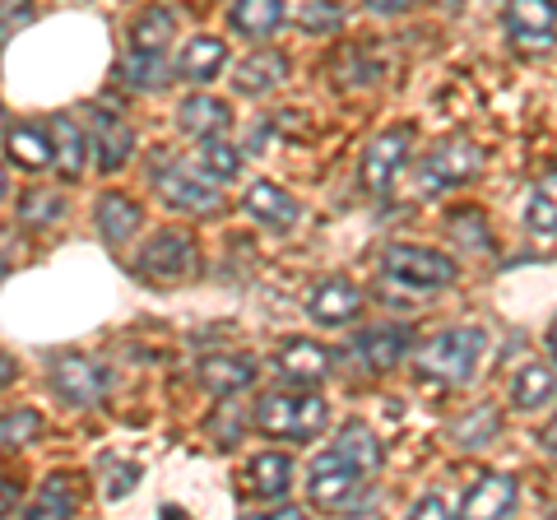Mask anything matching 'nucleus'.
Listing matches in <instances>:
<instances>
[{
  "mask_svg": "<svg viewBox=\"0 0 557 520\" xmlns=\"http://www.w3.org/2000/svg\"><path fill=\"white\" fill-rule=\"evenodd\" d=\"M493 432H497V413H493V409H479L474 419H465V423H460L465 446H483L487 437H493Z\"/></svg>",
  "mask_w": 557,
  "mask_h": 520,
  "instance_id": "nucleus-36",
  "label": "nucleus"
},
{
  "mask_svg": "<svg viewBox=\"0 0 557 520\" xmlns=\"http://www.w3.org/2000/svg\"><path fill=\"white\" fill-rule=\"evenodd\" d=\"M483 349H487V335L479 325H456V331H442L432 344H423L418 368L437 381H450V386H465V381H474Z\"/></svg>",
  "mask_w": 557,
  "mask_h": 520,
  "instance_id": "nucleus-3",
  "label": "nucleus"
},
{
  "mask_svg": "<svg viewBox=\"0 0 557 520\" xmlns=\"http://www.w3.org/2000/svg\"><path fill=\"white\" fill-rule=\"evenodd\" d=\"M10 381H14V358L0 354V386H10Z\"/></svg>",
  "mask_w": 557,
  "mask_h": 520,
  "instance_id": "nucleus-44",
  "label": "nucleus"
},
{
  "mask_svg": "<svg viewBox=\"0 0 557 520\" xmlns=\"http://www.w3.org/2000/svg\"><path fill=\"white\" fill-rule=\"evenodd\" d=\"M51 391H57L65 405L89 409L108 395V368L94 358H84V354H61L51 362Z\"/></svg>",
  "mask_w": 557,
  "mask_h": 520,
  "instance_id": "nucleus-7",
  "label": "nucleus"
},
{
  "mask_svg": "<svg viewBox=\"0 0 557 520\" xmlns=\"http://www.w3.org/2000/svg\"><path fill=\"white\" fill-rule=\"evenodd\" d=\"M548 349H553V362H557V325H553V335H548Z\"/></svg>",
  "mask_w": 557,
  "mask_h": 520,
  "instance_id": "nucleus-45",
  "label": "nucleus"
},
{
  "mask_svg": "<svg viewBox=\"0 0 557 520\" xmlns=\"http://www.w3.org/2000/svg\"><path fill=\"white\" fill-rule=\"evenodd\" d=\"M33 20V5H24V0H5L0 5V42H10L14 28H24Z\"/></svg>",
  "mask_w": 557,
  "mask_h": 520,
  "instance_id": "nucleus-37",
  "label": "nucleus"
},
{
  "mask_svg": "<svg viewBox=\"0 0 557 520\" xmlns=\"http://www.w3.org/2000/svg\"><path fill=\"white\" fill-rule=\"evenodd\" d=\"M247 479H251V493L256 497H284L293 488V460L278 456V450H265V456L251 460Z\"/></svg>",
  "mask_w": 557,
  "mask_h": 520,
  "instance_id": "nucleus-26",
  "label": "nucleus"
},
{
  "mask_svg": "<svg viewBox=\"0 0 557 520\" xmlns=\"http://www.w3.org/2000/svg\"><path fill=\"white\" fill-rule=\"evenodd\" d=\"M131 149H135L131 121H121L112 108H94V159H98V168L116 172L131 159Z\"/></svg>",
  "mask_w": 557,
  "mask_h": 520,
  "instance_id": "nucleus-15",
  "label": "nucleus"
},
{
  "mask_svg": "<svg viewBox=\"0 0 557 520\" xmlns=\"http://www.w3.org/2000/svg\"><path fill=\"white\" fill-rule=\"evenodd\" d=\"M51 163H57V172L65 182H75V177H84V163H89V135L79 131V121L70 116V112H61L57 121H51Z\"/></svg>",
  "mask_w": 557,
  "mask_h": 520,
  "instance_id": "nucleus-16",
  "label": "nucleus"
},
{
  "mask_svg": "<svg viewBox=\"0 0 557 520\" xmlns=\"http://www.w3.org/2000/svg\"><path fill=\"white\" fill-rule=\"evenodd\" d=\"M14 507H20V488L10 479H0V516H10Z\"/></svg>",
  "mask_w": 557,
  "mask_h": 520,
  "instance_id": "nucleus-42",
  "label": "nucleus"
},
{
  "mask_svg": "<svg viewBox=\"0 0 557 520\" xmlns=\"http://www.w3.org/2000/svg\"><path fill=\"white\" fill-rule=\"evenodd\" d=\"M409 145H413L409 126L381 131L368 145V153H362V186H368L372 196H386V190L399 182V172H405V163H409Z\"/></svg>",
  "mask_w": 557,
  "mask_h": 520,
  "instance_id": "nucleus-8",
  "label": "nucleus"
},
{
  "mask_svg": "<svg viewBox=\"0 0 557 520\" xmlns=\"http://www.w3.org/2000/svg\"><path fill=\"white\" fill-rule=\"evenodd\" d=\"M288 75V57L284 51H256V57L242 61V71L233 75L237 94H270L274 84H284Z\"/></svg>",
  "mask_w": 557,
  "mask_h": 520,
  "instance_id": "nucleus-23",
  "label": "nucleus"
},
{
  "mask_svg": "<svg viewBox=\"0 0 557 520\" xmlns=\"http://www.w3.org/2000/svg\"><path fill=\"white\" fill-rule=\"evenodd\" d=\"M362 311V293L348 280H321L307 298V317L317 325H348Z\"/></svg>",
  "mask_w": 557,
  "mask_h": 520,
  "instance_id": "nucleus-14",
  "label": "nucleus"
},
{
  "mask_svg": "<svg viewBox=\"0 0 557 520\" xmlns=\"http://www.w3.org/2000/svg\"><path fill=\"white\" fill-rule=\"evenodd\" d=\"M121 75H126L135 89H163L168 84V57H139V51H131Z\"/></svg>",
  "mask_w": 557,
  "mask_h": 520,
  "instance_id": "nucleus-34",
  "label": "nucleus"
},
{
  "mask_svg": "<svg viewBox=\"0 0 557 520\" xmlns=\"http://www.w3.org/2000/svg\"><path fill=\"white\" fill-rule=\"evenodd\" d=\"M61 214H65V200L57 190H28L20 200V223H28V228H51V223H61Z\"/></svg>",
  "mask_w": 557,
  "mask_h": 520,
  "instance_id": "nucleus-30",
  "label": "nucleus"
},
{
  "mask_svg": "<svg viewBox=\"0 0 557 520\" xmlns=\"http://www.w3.org/2000/svg\"><path fill=\"white\" fill-rule=\"evenodd\" d=\"M0 131H5V108H0Z\"/></svg>",
  "mask_w": 557,
  "mask_h": 520,
  "instance_id": "nucleus-47",
  "label": "nucleus"
},
{
  "mask_svg": "<svg viewBox=\"0 0 557 520\" xmlns=\"http://www.w3.org/2000/svg\"><path fill=\"white\" fill-rule=\"evenodd\" d=\"M274 372L284 386H307L317 391L330 376V349H321L317 339H288L284 349L274 354Z\"/></svg>",
  "mask_w": 557,
  "mask_h": 520,
  "instance_id": "nucleus-11",
  "label": "nucleus"
},
{
  "mask_svg": "<svg viewBox=\"0 0 557 520\" xmlns=\"http://www.w3.org/2000/svg\"><path fill=\"white\" fill-rule=\"evenodd\" d=\"M539 446H544L548 450V456H557V419L544 428V432H539Z\"/></svg>",
  "mask_w": 557,
  "mask_h": 520,
  "instance_id": "nucleus-43",
  "label": "nucleus"
},
{
  "mask_svg": "<svg viewBox=\"0 0 557 520\" xmlns=\"http://www.w3.org/2000/svg\"><path fill=\"white\" fill-rule=\"evenodd\" d=\"M38 432H42L38 409H10V413H0V446H28V442H38Z\"/></svg>",
  "mask_w": 557,
  "mask_h": 520,
  "instance_id": "nucleus-32",
  "label": "nucleus"
},
{
  "mask_svg": "<svg viewBox=\"0 0 557 520\" xmlns=\"http://www.w3.org/2000/svg\"><path fill=\"white\" fill-rule=\"evenodd\" d=\"M450 237H456L465 251H487L493 247V237H487V223H483L479 210H456L450 214Z\"/></svg>",
  "mask_w": 557,
  "mask_h": 520,
  "instance_id": "nucleus-33",
  "label": "nucleus"
},
{
  "mask_svg": "<svg viewBox=\"0 0 557 520\" xmlns=\"http://www.w3.org/2000/svg\"><path fill=\"white\" fill-rule=\"evenodd\" d=\"M381 274L399 288H413V293H437L456 284V260L432 251V247H413V242H391L381 251Z\"/></svg>",
  "mask_w": 557,
  "mask_h": 520,
  "instance_id": "nucleus-2",
  "label": "nucleus"
},
{
  "mask_svg": "<svg viewBox=\"0 0 557 520\" xmlns=\"http://www.w3.org/2000/svg\"><path fill=\"white\" fill-rule=\"evenodd\" d=\"M242 210H247V219H256L260 228H274V233H288L293 223H298V200L278 182H251L247 196H242Z\"/></svg>",
  "mask_w": 557,
  "mask_h": 520,
  "instance_id": "nucleus-12",
  "label": "nucleus"
},
{
  "mask_svg": "<svg viewBox=\"0 0 557 520\" xmlns=\"http://www.w3.org/2000/svg\"><path fill=\"white\" fill-rule=\"evenodd\" d=\"M223 61H228V47H223L219 38H196V42H186L182 61H177V75L190 79V84H209L223 71Z\"/></svg>",
  "mask_w": 557,
  "mask_h": 520,
  "instance_id": "nucleus-25",
  "label": "nucleus"
},
{
  "mask_svg": "<svg viewBox=\"0 0 557 520\" xmlns=\"http://www.w3.org/2000/svg\"><path fill=\"white\" fill-rule=\"evenodd\" d=\"M10 265H14V233L0 228V280L10 274Z\"/></svg>",
  "mask_w": 557,
  "mask_h": 520,
  "instance_id": "nucleus-41",
  "label": "nucleus"
},
{
  "mask_svg": "<svg viewBox=\"0 0 557 520\" xmlns=\"http://www.w3.org/2000/svg\"><path fill=\"white\" fill-rule=\"evenodd\" d=\"M61 516H75V497H70L65 479H47L38 497H33L28 520H61Z\"/></svg>",
  "mask_w": 557,
  "mask_h": 520,
  "instance_id": "nucleus-31",
  "label": "nucleus"
},
{
  "mask_svg": "<svg viewBox=\"0 0 557 520\" xmlns=\"http://www.w3.org/2000/svg\"><path fill=\"white\" fill-rule=\"evenodd\" d=\"M135 479H139V470H135V465H116V483L108 488V497H121L126 488H135Z\"/></svg>",
  "mask_w": 557,
  "mask_h": 520,
  "instance_id": "nucleus-40",
  "label": "nucleus"
},
{
  "mask_svg": "<svg viewBox=\"0 0 557 520\" xmlns=\"http://www.w3.org/2000/svg\"><path fill=\"white\" fill-rule=\"evenodd\" d=\"M5 190H10V182H5V168H0V200H5Z\"/></svg>",
  "mask_w": 557,
  "mask_h": 520,
  "instance_id": "nucleus-46",
  "label": "nucleus"
},
{
  "mask_svg": "<svg viewBox=\"0 0 557 520\" xmlns=\"http://www.w3.org/2000/svg\"><path fill=\"white\" fill-rule=\"evenodd\" d=\"M362 5H368L372 14H386V20H395V14H409L418 0H362Z\"/></svg>",
  "mask_w": 557,
  "mask_h": 520,
  "instance_id": "nucleus-39",
  "label": "nucleus"
},
{
  "mask_svg": "<svg viewBox=\"0 0 557 520\" xmlns=\"http://www.w3.org/2000/svg\"><path fill=\"white\" fill-rule=\"evenodd\" d=\"M135 265H139V274H149V280H159V284L186 280V274H196V242L177 228H163L145 251H139Z\"/></svg>",
  "mask_w": 557,
  "mask_h": 520,
  "instance_id": "nucleus-9",
  "label": "nucleus"
},
{
  "mask_svg": "<svg viewBox=\"0 0 557 520\" xmlns=\"http://www.w3.org/2000/svg\"><path fill=\"white\" fill-rule=\"evenodd\" d=\"M177 121H182L186 135L209 140V135H223V131L233 126V112H228V102H219V98H209V94H190L182 108H177Z\"/></svg>",
  "mask_w": 557,
  "mask_h": 520,
  "instance_id": "nucleus-19",
  "label": "nucleus"
},
{
  "mask_svg": "<svg viewBox=\"0 0 557 520\" xmlns=\"http://www.w3.org/2000/svg\"><path fill=\"white\" fill-rule=\"evenodd\" d=\"M5 153H10V163H20V168H28V172H38V168L51 163V135H42L38 126H14Z\"/></svg>",
  "mask_w": 557,
  "mask_h": 520,
  "instance_id": "nucleus-27",
  "label": "nucleus"
},
{
  "mask_svg": "<svg viewBox=\"0 0 557 520\" xmlns=\"http://www.w3.org/2000/svg\"><path fill=\"white\" fill-rule=\"evenodd\" d=\"M256 358L251 354H209L200 362V386L209 395H219V400H228V395H242L256 381Z\"/></svg>",
  "mask_w": 557,
  "mask_h": 520,
  "instance_id": "nucleus-13",
  "label": "nucleus"
},
{
  "mask_svg": "<svg viewBox=\"0 0 557 520\" xmlns=\"http://www.w3.org/2000/svg\"><path fill=\"white\" fill-rule=\"evenodd\" d=\"M502 28L520 51H548L557 47V0H507Z\"/></svg>",
  "mask_w": 557,
  "mask_h": 520,
  "instance_id": "nucleus-6",
  "label": "nucleus"
},
{
  "mask_svg": "<svg viewBox=\"0 0 557 520\" xmlns=\"http://www.w3.org/2000/svg\"><path fill=\"white\" fill-rule=\"evenodd\" d=\"M325 419H330V405L307 386L270 391L265 400L256 405V428L278 442H311L325 428Z\"/></svg>",
  "mask_w": 557,
  "mask_h": 520,
  "instance_id": "nucleus-1",
  "label": "nucleus"
},
{
  "mask_svg": "<svg viewBox=\"0 0 557 520\" xmlns=\"http://www.w3.org/2000/svg\"><path fill=\"white\" fill-rule=\"evenodd\" d=\"M139 205L126 200V196H102L94 205V223H98V233L102 242H112V247H121V242H131V233L139 228Z\"/></svg>",
  "mask_w": 557,
  "mask_h": 520,
  "instance_id": "nucleus-22",
  "label": "nucleus"
},
{
  "mask_svg": "<svg viewBox=\"0 0 557 520\" xmlns=\"http://www.w3.org/2000/svg\"><path fill=\"white\" fill-rule=\"evenodd\" d=\"M525 223L534 233H557V172L534 182L530 205H525Z\"/></svg>",
  "mask_w": 557,
  "mask_h": 520,
  "instance_id": "nucleus-28",
  "label": "nucleus"
},
{
  "mask_svg": "<svg viewBox=\"0 0 557 520\" xmlns=\"http://www.w3.org/2000/svg\"><path fill=\"white\" fill-rule=\"evenodd\" d=\"M0 5H5V0H0Z\"/></svg>",
  "mask_w": 557,
  "mask_h": 520,
  "instance_id": "nucleus-48",
  "label": "nucleus"
},
{
  "mask_svg": "<svg viewBox=\"0 0 557 520\" xmlns=\"http://www.w3.org/2000/svg\"><path fill=\"white\" fill-rule=\"evenodd\" d=\"M159 196L182 214H214L219 210V182H209L205 172H190V168H168L159 172Z\"/></svg>",
  "mask_w": 557,
  "mask_h": 520,
  "instance_id": "nucleus-10",
  "label": "nucleus"
},
{
  "mask_svg": "<svg viewBox=\"0 0 557 520\" xmlns=\"http://www.w3.org/2000/svg\"><path fill=\"white\" fill-rule=\"evenodd\" d=\"M362 483H368V470H362L348 450H339L335 442H330L307 470V493L317 507H344V502L358 497Z\"/></svg>",
  "mask_w": 557,
  "mask_h": 520,
  "instance_id": "nucleus-4",
  "label": "nucleus"
},
{
  "mask_svg": "<svg viewBox=\"0 0 557 520\" xmlns=\"http://www.w3.org/2000/svg\"><path fill=\"white\" fill-rule=\"evenodd\" d=\"M233 28L251 42H265L284 24V0H233Z\"/></svg>",
  "mask_w": 557,
  "mask_h": 520,
  "instance_id": "nucleus-21",
  "label": "nucleus"
},
{
  "mask_svg": "<svg viewBox=\"0 0 557 520\" xmlns=\"http://www.w3.org/2000/svg\"><path fill=\"white\" fill-rule=\"evenodd\" d=\"M172 33H177V20H172V10H168V5H149V10L131 24V51H139V57H168Z\"/></svg>",
  "mask_w": 557,
  "mask_h": 520,
  "instance_id": "nucleus-20",
  "label": "nucleus"
},
{
  "mask_svg": "<svg viewBox=\"0 0 557 520\" xmlns=\"http://www.w3.org/2000/svg\"><path fill=\"white\" fill-rule=\"evenodd\" d=\"M409 344H413L409 325H372V331H362L358 354H362V362H368L372 372H391V368L405 362Z\"/></svg>",
  "mask_w": 557,
  "mask_h": 520,
  "instance_id": "nucleus-18",
  "label": "nucleus"
},
{
  "mask_svg": "<svg viewBox=\"0 0 557 520\" xmlns=\"http://www.w3.org/2000/svg\"><path fill=\"white\" fill-rule=\"evenodd\" d=\"M553 395H557V362H530V368H520L516 386H511L516 409H539V405H548Z\"/></svg>",
  "mask_w": 557,
  "mask_h": 520,
  "instance_id": "nucleus-24",
  "label": "nucleus"
},
{
  "mask_svg": "<svg viewBox=\"0 0 557 520\" xmlns=\"http://www.w3.org/2000/svg\"><path fill=\"white\" fill-rule=\"evenodd\" d=\"M200 172L209 182H233L242 172V153L233 145H223L219 135H209V140H200Z\"/></svg>",
  "mask_w": 557,
  "mask_h": 520,
  "instance_id": "nucleus-29",
  "label": "nucleus"
},
{
  "mask_svg": "<svg viewBox=\"0 0 557 520\" xmlns=\"http://www.w3.org/2000/svg\"><path fill=\"white\" fill-rule=\"evenodd\" d=\"M511 511H516V479L511 474H483L460 502V516H469V520H493V516H511Z\"/></svg>",
  "mask_w": 557,
  "mask_h": 520,
  "instance_id": "nucleus-17",
  "label": "nucleus"
},
{
  "mask_svg": "<svg viewBox=\"0 0 557 520\" xmlns=\"http://www.w3.org/2000/svg\"><path fill=\"white\" fill-rule=\"evenodd\" d=\"M298 20H302V28H307V33H339L344 10L335 5V0H307Z\"/></svg>",
  "mask_w": 557,
  "mask_h": 520,
  "instance_id": "nucleus-35",
  "label": "nucleus"
},
{
  "mask_svg": "<svg viewBox=\"0 0 557 520\" xmlns=\"http://www.w3.org/2000/svg\"><path fill=\"white\" fill-rule=\"evenodd\" d=\"M450 507H446V497H437V493H432V497H418L413 502V516L418 520H442Z\"/></svg>",
  "mask_w": 557,
  "mask_h": 520,
  "instance_id": "nucleus-38",
  "label": "nucleus"
},
{
  "mask_svg": "<svg viewBox=\"0 0 557 520\" xmlns=\"http://www.w3.org/2000/svg\"><path fill=\"white\" fill-rule=\"evenodd\" d=\"M479 172H483V149L474 140H442L423 159V168H418V190L423 196H442V190L474 182Z\"/></svg>",
  "mask_w": 557,
  "mask_h": 520,
  "instance_id": "nucleus-5",
  "label": "nucleus"
}]
</instances>
